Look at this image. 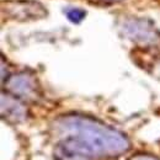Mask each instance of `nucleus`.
Wrapping results in <instances>:
<instances>
[{
  "label": "nucleus",
  "instance_id": "obj_1",
  "mask_svg": "<svg viewBox=\"0 0 160 160\" xmlns=\"http://www.w3.org/2000/svg\"><path fill=\"white\" fill-rule=\"evenodd\" d=\"M56 160H110L131 148L117 129L82 115H64L53 122Z\"/></svg>",
  "mask_w": 160,
  "mask_h": 160
},
{
  "label": "nucleus",
  "instance_id": "obj_2",
  "mask_svg": "<svg viewBox=\"0 0 160 160\" xmlns=\"http://www.w3.org/2000/svg\"><path fill=\"white\" fill-rule=\"evenodd\" d=\"M2 15L6 19L16 21H31L47 16L43 5L32 0H9L1 6Z\"/></svg>",
  "mask_w": 160,
  "mask_h": 160
},
{
  "label": "nucleus",
  "instance_id": "obj_3",
  "mask_svg": "<svg viewBox=\"0 0 160 160\" xmlns=\"http://www.w3.org/2000/svg\"><path fill=\"white\" fill-rule=\"evenodd\" d=\"M6 89L15 98L27 101L36 100L40 95L37 80L33 75L27 73H19L12 75L6 81Z\"/></svg>",
  "mask_w": 160,
  "mask_h": 160
},
{
  "label": "nucleus",
  "instance_id": "obj_4",
  "mask_svg": "<svg viewBox=\"0 0 160 160\" xmlns=\"http://www.w3.org/2000/svg\"><path fill=\"white\" fill-rule=\"evenodd\" d=\"M123 28L128 37L132 40L139 41L143 43H153L158 40V33L155 28L147 23L144 20H129L123 23Z\"/></svg>",
  "mask_w": 160,
  "mask_h": 160
},
{
  "label": "nucleus",
  "instance_id": "obj_5",
  "mask_svg": "<svg viewBox=\"0 0 160 160\" xmlns=\"http://www.w3.org/2000/svg\"><path fill=\"white\" fill-rule=\"evenodd\" d=\"M1 116L2 118L10 122H22L26 118V110L15 96L1 95Z\"/></svg>",
  "mask_w": 160,
  "mask_h": 160
},
{
  "label": "nucleus",
  "instance_id": "obj_6",
  "mask_svg": "<svg viewBox=\"0 0 160 160\" xmlns=\"http://www.w3.org/2000/svg\"><path fill=\"white\" fill-rule=\"evenodd\" d=\"M65 14H67V18L69 20L72 22H75V23H79L86 15V12L79 8H69V9H67Z\"/></svg>",
  "mask_w": 160,
  "mask_h": 160
},
{
  "label": "nucleus",
  "instance_id": "obj_7",
  "mask_svg": "<svg viewBox=\"0 0 160 160\" xmlns=\"http://www.w3.org/2000/svg\"><path fill=\"white\" fill-rule=\"evenodd\" d=\"M131 160H160L157 157H153V155H147V154H138V155H134L133 158H131Z\"/></svg>",
  "mask_w": 160,
  "mask_h": 160
},
{
  "label": "nucleus",
  "instance_id": "obj_8",
  "mask_svg": "<svg viewBox=\"0 0 160 160\" xmlns=\"http://www.w3.org/2000/svg\"><path fill=\"white\" fill-rule=\"evenodd\" d=\"M96 1H101V2H107V4H112V2H117L120 0H96Z\"/></svg>",
  "mask_w": 160,
  "mask_h": 160
}]
</instances>
